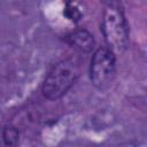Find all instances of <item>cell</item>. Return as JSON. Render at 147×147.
Instances as JSON below:
<instances>
[{"instance_id": "cell-2", "label": "cell", "mask_w": 147, "mask_h": 147, "mask_svg": "<svg viewBox=\"0 0 147 147\" xmlns=\"http://www.w3.org/2000/svg\"><path fill=\"white\" fill-rule=\"evenodd\" d=\"M79 63L75 59L57 62L47 74L42 83V94L48 100H59L75 84L79 77Z\"/></svg>"}, {"instance_id": "cell-3", "label": "cell", "mask_w": 147, "mask_h": 147, "mask_svg": "<svg viewBox=\"0 0 147 147\" xmlns=\"http://www.w3.org/2000/svg\"><path fill=\"white\" fill-rule=\"evenodd\" d=\"M116 70V55L109 48L101 46L96 48L92 55L90 64V79L91 83L98 88L107 87Z\"/></svg>"}, {"instance_id": "cell-6", "label": "cell", "mask_w": 147, "mask_h": 147, "mask_svg": "<svg viewBox=\"0 0 147 147\" xmlns=\"http://www.w3.org/2000/svg\"><path fill=\"white\" fill-rule=\"evenodd\" d=\"M64 15L72 22H78L82 17V13L79 11V9L70 2H68L65 8H64Z\"/></svg>"}, {"instance_id": "cell-4", "label": "cell", "mask_w": 147, "mask_h": 147, "mask_svg": "<svg viewBox=\"0 0 147 147\" xmlns=\"http://www.w3.org/2000/svg\"><path fill=\"white\" fill-rule=\"evenodd\" d=\"M64 40L69 46H71L72 48L77 49L80 53L92 52L95 45L93 34L85 29H77L70 32L69 34L65 36Z\"/></svg>"}, {"instance_id": "cell-1", "label": "cell", "mask_w": 147, "mask_h": 147, "mask_svg": "<svg viewBox=\"0 0 147 147\" xmlns=\"http://www.w3.org/2000/svg\"><path fill=\"white\" fill-rule=\"evenodd\" d=\"M101 32L114 53H123L127 48L130 29L118 2L111 0L106 3L101 20Z\"/></svg>"}, {"instance_id": "cell-5", "label": "cell", "mask_w": 147, "mask_h": 147, "mask_svg": "<svg viewBox=\"0 0 147 147\" xmlns=\"http://www.w3.org/2000/svg\"><path fill=\"white\" fill-rule=\"evenodd\" d=\"M2 139H3V142L5 145L7 146H15L18 144V140H20V131L16 126L9 124V125H6L3 127V131H2Z\"/></svg>"}]
</instances>
